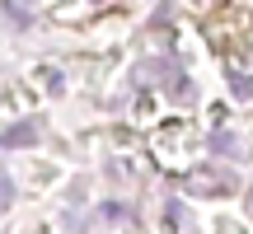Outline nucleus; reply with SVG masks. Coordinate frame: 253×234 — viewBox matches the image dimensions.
<instances>
[{
  "instance_id": "1",
  "label": "nucleus",
  "mask_w": 253,
  "mask_h": 234,
  "mask_svg": "<svg viewBox=\"0 0 253 234\" xmlns=\"http://www.w3.org/2000/svg\"><path fill=\"white\" fill-rule=\"evenodd\" d=\"M192 192H235V173H197V178H188Z\"/></svg>"
},
{
  "instance_id": "2",
  "label": "nucleus",
  "mask_w": 253,
  "mask_h": 234,
  "mask_svg": "<svg viewBox=\"0 0 253 234\" xmlns=\"http://www.w3.org/2000/svg\"><path fill=\"white\" fill-rule=\"evenodd\" d=\"M5 141H9V145H24V141H38V131H33V126H28V131H9Z\"/></svg>"
},
{
  "instance_id": "3",
  "label": "nucleus",
  "mask_w": 253,
  "mask_h": 234,
  "mask_svg": "<svg viewBox=\"0 0 253 234\" xmlns=\"http://www.w3.org/2000/svg\"><path fill=\"white\" fill-rule=\"evenodd\" d=\"M9 197H14V192H9V183H5V178H0V211H5V206H9Z\"/></svg>"
},
{
  "instance_id": "4",
  "label": "nucleus",
  "mask_w": 253,
  "mask_h": 234,
  "mask_svg": "<svg viewBox=\"0 0 253 234\" xmlns=\"http://www.w3.org/2000/svg\"><path fill=\"white\" fill-rule=\"evenodd\" d=\"M249 216H253V188H249Z\"/></svg>"
}]
</instances>
